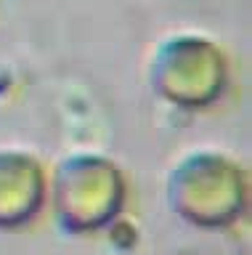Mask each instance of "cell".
Instances as JSON below:
<instances>
[{"label":"cell","mask_w":252,"mask_h":255,"mask_svg":"<svg viewBox=\"0 0 252 255\" xmlns=\"http://www.w3.org/2000/svg\"><path fill=\"white\" fill-rule=\"evenodd\" d=\"M165 202L194 229H228L247 210L244 167L218 149H191L170 167Z\"/></svg>","instance_id":"obj_1"},{"label":"cell","mask_w":252,"mask_h":255,"mask_svg":"<svg viewBox=\"0 0 252 255\" xmlns=\"http://www.w3.org/2000/svg\"><path fill=\"white\" fill-rule=\"evenodd\" d=\"M125 175L112 157L75 151L59 159L48 194L53 223L69 237H90L109 229L125 207Z\"/></svg>","instance_id":"obj_2"},{"label":"cell","mask_w":252,"mask_h":255,"mask_svg":"<svg viewBox=\"0 0 252 255\" xmlns=\"http://www.w3.org/2000/svg\"><path fill=\"white\" fill-rule=\"evenodd\" d=\"M223 59L207 40H170L154 61V91L178 109H207L223 93Z\"/></svg>","instance_id":"obj_3"},{"label":"cell","mask_w":252,"mask_h":255,"mask_svg":"<svg viewBox=\"0 0 252 255\" xmlns=\"http://www.w3.org/2000/svg\"><path fill=\"white\" fill-rule=\"evenodd\" d=\"M48 194L43 162L27 149H0V231L29 226Z\"/></svg>","instance_id":"obj_4"}]
</instances>
